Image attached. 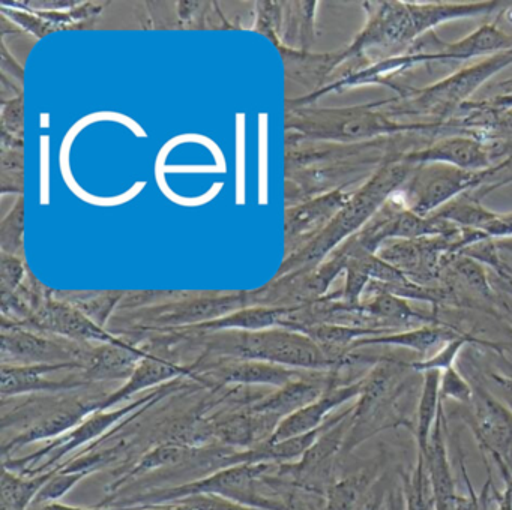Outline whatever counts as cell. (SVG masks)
<instances>
[{
    "instance_id": "obj_1",
    "label": "cell",
    "mask_w": 512,
    "mask_h": 510,
    "mask_svg": "<svg viewBox=\"0 0 512 510\" xmlns=\"http://www.w3.org/2000/svg\"><path fill=\"white\" fill-rule=\"evenodd\" d=\"M206 356L259 360L301 371H340L310 336L284 330L227 333L208 345Z\"/></svg>"
},
{
    "instance_id": "obj_2",
    "label": "cell",
    "mask_w": 512,
    "mask_h": 510,
    "mask_svg": "<svg viewBox=\"0 0 512 510\" xmlns=\"http://www.w3.org/2000/svg\"><path fill=\"white\" fill-rule=\"evenodd\" d=\"M184 378L164 384L157 389L149 390L145 395L137 396L134 401L122 405L118 410L95 411L91 416L86 417L80 425L71 429L67 434L49 441V444L41 447L37 452L25 456V458L4 459V468L14 471V473L23 474V476H37V474L47 473L62 464L65 456L73 453L74 450L83 446H91L98 438L103 437L107 431L118 425L128 414L137 413L148 405L157 404L164 398H169L173 393L181 390Z\"/></svg>"
},
{
    "instance_id": "obj_3",
    "label": "cell",
    "mask_w": 512,
    "mask_h": 510,
    "mask_svg": "<svg viewBox=\"0 0 512 510\" xmlns=\"http://www.w3.org/2000/svg\"><path fill=\"white\" fill-rule=\"evenodd\" d=\"M415 168V165L407 162L403 156L382 165L379 171L350 198L349 203L338 212L323 233L302 251L299 261L307 264L322 260L341 240L364 227L385 206L391 195L403 186Z\"/></svg>"
},
{
    "instance_id": "obj_4",
    "label": "cell",
    "mask_w": 512,
    "mask_h": 510,
    "mask_svg": "<svg viewBox=\"0 0 512 510\" xmlns=\"http://www.w3.org/2000/svg\"><path fill=\"white\" fill-rule=\"evenodd\" d=\"M109 393L100 390V392L88 393L83 396H67L65 393L62 395L53 393V395L46 396L43 410L38 414L37 419L28 428L20 431L16 437L5 441L2 446L4 459L11 458L14 452L28 444L44 440L52 441L67 434L71 429L80 425L86 417L100 410Z\"/></svg>"
},
{
    "instance_id": "obj_5",
    "label": "cell",
    "mask_w": 512,
    "mask_h": 510,
    "mask_svg": "<svg viewBox=\"0 0 512 510\" xmlns=\"http://www.w3.org/2000/svg\"><path fill=\"white\" fill-rule=\"evenodd\" d=\"M493 171H466L445 164L418 165L400 204L428 218L467 189L479 185Z\"/></svg>"
},
{
    "instance_id": "obj_6",
    "label": "cell",
    "mask_w": 512,
    "mask_h": 510,
    "mask_svg": "<svg viewBox=\"0 0 512 510\" xmlns=\"http://www.w3.org/2000/svg\"><path fill=\"white\" fill-rule=\"evenodd\" d=\"M367 8V26L341 57L355 56L368 48L380 50L388 57L398 56L421 38L410 2H373Z\"/></svg>"
},
{
    "instance_id": "obj_7",
    "label": "cell",
    "mask_w": 512,
    "mask_h": 510,
    "mask_svg": "<svg viewBox=\"0 0 512 510\" xmlns=\"http://www.w3.org/2000/svg\"><path fill=\"white\" fill-rule=\"evenodd\" d=\"M512 63L511 50L493 54L488 59L460 69L451 77L433 84V86L418 89L413 98V104L419 110L430 111V113H445L449 108L466 101L479 86L485 83L488 78L493 77L497 72L502 71Z\"/></svg>"
},
{
    "instance_id": "obj_8",
    "label": "cell",
    "mask_w": 512,
    "mask_h": 510,
    "mask_svg": "<svg viewBox=\"0 0 512 510\" xmlns=\"http://www.w3.org/2000/svg\"><path fill=\"white\" fill-rule=\"evenodd\" d=\"M94 348H83L76 342L44 338L34 333H4L2 365H70L85 366Z\"/></svg>"
},
{
    "instance_id": "obj_9",
    "label": "cell",
    "mask_w": 512,
    "mask_h": 510,
    "mask_svg": "<svg viewBox=\"0 0 512 510\" xmlns=\"http://www.w3.org/2000/svg\"><path fill=\"white\" fill-rule=\"evenodd\" d=\"M80 365H2L0 368V393L2 399L17 398L22 395H32V393H67L73 390H80L83 387H92V384L86 383L80 372L70 377L55 380L49 378V375L58 374V372L82 371Z\"/></svg>"
},
{
    "instance_id": "obj_10",
    "label": "cell",
    "mask_w": 512,
    "mask_h": 510,
    "mask_svg": "<svg viewBox=\"0 0 512 510\" xmlns=\"http://www.w3.org/2000/svg\"><path fill=\"white\" fill-rule=\"evenodd\" d=\"M511 48V35H506L494 24H484L466 38L451 42V44L440 41L433 32L427 33L424 38H419L409 50L427 54L428 62L446 63L466 62V60L484 56V54L493 56V54L502 53Z\"/></svg>"
},
{
    "instance_id": "obj_11",
    "label": "cell",
    "mask_w": 512,
    "mask_h": 510,
    "mask_svg": "<svg viewBox=\"0 0 512 510\" xmlns=\"http://www.w3.org/2000/svg\"><path fill=\"white\" fill-rule=\"evenodd\" d=\"M337 372H308L304 377L278 387L275 392L268 393L247 408L254 413L268 414L281 422L290 414L317 401L332 384L337 383Z\"/></svg>"
},
{
    "instance_id": "obj_12",
    "label": "cell",
    "mask_w": 512,
    "mask_h": 510,
    "mask_svg": "<svg viewBox=\"0 0 512 510\" xmlns=\"http://www.w3.org/2000/svg\"><path fill=\"white\" fill-rule=\"evenodd\" d=\"M364 386V377L349 384H340V381L332 384L317 401L311 402L307 407L301 408L296 413L290 414L281 420L268 443L289 440L298 435L307 434L320 428L329 419V413L346 404L350 399L359 398Z\"/></svg>"
},
{
    "instance_id": "obj_13",
    "label": "cell",
    "mask_w": 512,
    "mask_h": 510,
    "mask_svg": "<svg viewBox=\"0 0 512 510\" xmlns=\"http://www.w3.org/2000/svg\"><path fill=\"white\" fill-rule=\"evenodd\" d=\"M188 377H193L191 366L179 365L170 357L148 351L146 356L140 360L137 368L134 369L133 375L119 389L109 393L98 411L107 410L119 402L127 401L128 398L139 395L143 390L161 387L179 380V378Z\"/></svg>"
},
{
    "instance_id": "obj_14",
    "label": "cell",
    "mask_w": 512,
    "mask_h": 510,
    "mask_svg": "<svg viewBox=\"0 0 512 510\" xmlns=\"http://www.w3.org/2000/svg\"><path fill=\"white\" fill-rule=\"evenodd\" d=\"M472 401H476L479 437L496 456L505 479H511L506 464L512 461V413L481 390H473Z\"/></svg>"
},
{
    "instance_id": "obj_15",
    "label": "cell",
    "mask_w": 512,
    "mask_h": 510,
    "mask_svg": "<svg viewBox=\"0 0 512 510\" xmlns=\"http://www.w3.org/2000/svg\"><path fill=\"white\" fill-rule=\"evenodd\" d=\"M415 165L445 164L466 171L490 170V156L481 143L467 137H449L431 144L427 149L403 156Z\"/></svg>"
},
{
    "instance_id": "obj_16",
    "label": "cell",
    "mask_w": 512,
    "mask_h": 510,
    "mask_svg": "<svg viewBox=\"0 0 512 510\" xmlns=\"http://www.w3.org/2000/svg\"><path fill=\"white\" fill-rule=\"evenodd\" d=\"M145 348L119 342L94 348L91 357L80 371V377L88 384H103L107 381H127L133 375L140 360L146 356Z\"/></svg>"
},
{
    "instance_id": "obj_17",
    "label": "cell",
    "mask_w": 512,
    "mask_h": 510,
    "mask_svg": "<svg viewBox=\"0 0 512 510\" xmlns=\"http://www.w3.org/2000/svg\"><path fill=\"white\" fill-rule=\"evenodd\" d=\"M443 429H445V419H443L442 408H440L427 449L421 453L427 462L428 473H430L431 483H433L436 510H455L458 495L455 492L454 479H452Z\"/></svg>"
},
{
    "instance_id": "obj_18",
    "label": "cell",
    "mask_w": 512,
    "mask_h": 510,
    "mask_svg": "<svg viewBox=\"0 0 512 510\" xmlns=\"http://www.w3.org/2000/svg\"><path fill=\"white\" fill-rule=\"evenodd\" d=\"M460 333L454 332L449 327L422 326L418 329L404 330L398 333H386V335L371 336V338L359 339L352 350L367 347V345H397V347L409 348L421 354H427L431 348L437 345H446L454 339L460 338Z\"/></svg>"
},
{
    "instance_id": "obj_19",
    "label": "cell",
    "mask_w": 512,
    "mask_h": 510,
    "mask_svg": "<svg viewBox=\"0 0 512 510\" xmlns=\"http://www.w3.org/2000/svg\"><path fill=\"white\" fill-rule=\"evenodd\" d=\"M377 479V465H373L335 480L326 491L325 510H359Z\"/></svg>"
},
{
    "instance_id": "obj_20",
    "label": "cell",
    "mask_w": 512,
    "mask_h": 510,
    "mask_svg": "<svg viewBox=\"0 0 512 510\" xmlns=\"http://www.w3.org/2000/svg\"><path fill=\"white\" fill-rule=\"evenodd\" d=\"M41 323L53 332L61 333L71 339H97L104 344H119L121 339L112 338L109 333L95 326L88 318L83 317L67 306H52L41 314Z\"/></svg>"
},
{
    "instance_id": "obj_21",
    "label": "cell",
    "mask_w": 512,
    "mask_h": 510,
    "mask_svg": "<svg viewBox=\"0 0 512 510\" xmlns=\"http://www.w3.org/2000/svg\"><path fill=\"white\" fill-rule=\"evenodd\" d=\"M56 468L37 476H23L4 468L0 482L2 510H29L43 486L52 479Z\"/></svg>"
},
{
    "instance_id": "obj_22",
    "label": "cell",
    "mask_w": 512,
    "mask_h": 510,
    "mask_svg": "<svg viewBox=\"0 0 512 510\" xmlns=\"http://www.w3.org/2000/svg\"><path fill=\"white\" fill-rule=\"evenodd\" d=\"M424 384H422L421 398H419L418 416H416V438H418L419 452H425L428 441H430L431 432H433L434 423L439 416L442 408V395H440V378L442 372L427 371L424 372Z\"/></svg>"
},
{
    "instance_id": "obj_23",
    "label": "cell",
    "mask_w": 512,
    "mask_h": 510,
    "mask_svg": "<svg viewBox=\"0 0 512 510\" xmlns=\"http://www.w3.org/2000/svg\"><path fill=\"white\" fill-rule=\"evenodd\" d=\"M362 311L373 318V320L389 321L395 324H418L428 321L427 317L418 314L410 308L409 303L406 302L404 297L395 296V294L388 293V291L377 290L373 299L362 308Z\"/></svg>"
},
{
    "instance_id": "obj_24",
    "label": "cell",
    "mask_w": 512,
    "mask_h": 510,
    "mask_svg": "<svg viewBox=\"0 0 512 510\" xmlns=\"http://www.w3.org/2000/svg\"><path fill=\"white\" fill-rule=\"evenodd\" d=\"M239 300L236 297H217V299L194 300L187 305L175 306L161 314L160 323L179 324L194 323V321L209 320L220 317L224 312L236 306Z\"/></svg>"
},
{
    "instance_id": "obj_25",
    "label": "cell",
    "mask_w": 512,
    "mask_h": 510,
    "mask_svg": "<svg viewBox=\"0 0 512 510\" xmlns=\"http://www.w3.org/2000/svg\"><path fill=\"white\" fill-rule=\"evenodd\" d=\"M403 494L406 510H436L433 483L428 473L427 462L421 452L412 473L404 477Z\"/></svg>"
},
{
    "instance_id": "obj_26",
    "label": "cell",
    "mask_w": 512,
    "mask_h": 510,
    "mask_svg": "<svg viewBox=\"0 0 512 510\" xmlns=\"http://www.w3.org/2000/svg\"><path fill=\"white\" fill-rule=\"evenodd\" d=\"M280 312L272 309H250V311L238 312L230 317L220 318L206 324L209 329H239L242 332H257L277 323Z\"/></svg>"
},
{
    "instance_id": "obj_27",
    "label": "cell",
    "mask_w": 512,
    "mask_h": 510,
    "mask_svg": "<svg viewBox=\"0 0 512 510\" xmlns=\"http://www.w3.org/2000/svg\"><path fill=\"white\" fill-rule=\"evenodd\" d=\"M55 468L56 473L53 474L52 479L43 486V489H41L40 494L35 498L32 506L55 503V501L61 500V498H64L80 480L88 477V474L83 473V471H68L62 468L61 465Z\"/></svg>"
},
{
    "instance_id": "obj_28",
    "label": "cell",
    "mask_w": 512,
    "mask_h": 510,
    "mask_svg": "<svg viewBox=\"0 0 512 510\" xmlns=\"http://www.w3.org/2000/svg\"><path fill=\"white\" fill-rule=\"evenodd\" d=\"M467 341H469V338L461 335L460 338L443 345L442 350L437 351L430 359L422 360V362L409 363L410 369L415 372L446 371V369L454 366L457 354L460 353L461 348L464 347Z\"/></svg>"
},
{
    "instance_id": "obj_29",
    "label": "cell",
    "mask_w": 512,
    "mask_h": 510,
    "mask_svg": "<svg viewBox=\"0 0 512 510\" xmlns=\"http://www.w3.org/2000/svg\"><path fill=\"white\" fill-rule=\"evenodd\" d=\"M452 269L457 273L458 278L466 282L473 291L482 294V296H490L487 275H485L481 264L476 263V260L467 257V255H463V257H458L457 260L452 263Z\"/></svg>"
},
{
    "instance_id": "obj_30",
    "label": "cell",
    "mask_w": 512,
    "mask_h": 510,
    "mask_svg": "<svg viewBox=\"0 0 512 510\" xmlns=\"http://www.w3.org/2000/svg\"><path fill=\"white\" fill-rule=\"evenodd\" d=\"M440 395H442V398H451L458 402H472L473 389L452 366V368L442 372Z\"/></svg>"
},
{
    "instance_id": "obj_31",
    "label": "cell",
    "mask_w": 512,
    "mask_h": 510,
    "mask_svg": "<svg viewBox=\"0 0 512 510\" xmlns=\"http://www.w3.org/2000/svg\"><path fill=\"white\" fill-rule=\"evenodd\" d=\"M389 491H391V486L386 482V477H379L377 482L371 486L359 510H386V507H388Z\"/></svg>"
},
{
    "instance_id": "obj_32",
    "label": "cell",
    "mask_w": 512,
    "mask_h": 510,
    "mask_svg": "<svg viewBox=\"0 0 512 510\" xmlns=\"http://www.w3.org/2000/svg\"><path fill=\"white\" fill-rule=\"evenodd\" d=\"M23 276V267L20 261H17L14 257H4L2 261V284H4V291L16 288L19 284L20 279Z\"/></svg>"
},
{
    "instance_id": "obj_33",
    "label": "cell",
    "mask_w": 512,
    "mask_h": 510,
    "mask_svg": "<svg viewBox=\"0 0 512 510\" xmlns=\"http://www.w3.org/2000/svg\"><path fill=\"white\" fill-rule=\"evenodd\" d=\"M137 506L128 507H79V506H68V504L59 503H47L40 504V506H32L29 510H136Z\"/></svg>"
},
{
    "instance_id": "obj_34",
    "label": "cell",
    "mask_w": 512,
    "mask_h": 510,
    "mask_svg": "<svg viewBox=\"0 0 512 510\" xmlns=\"http://www.w3.org/2000/svg\"><path fill=\"white\" fill-rule=\"evenodd\" d=\"M136 510H196L187 503L158 504V506H137Z\"/></svg>"
},
{
    "instance_id": "obj_35",
    "label": "cell",
    "mask_w": 512,
    "mask_h": 510,
    "mask_svg": "<svg viewBox=\"0 0 512 510\" xmlns=\"http://www.w3.org/2000/svg\"><path fill=\"white\" fill-rule=\"evenodd\" d=\"M493 378L502 387L503 392H505L509 402V410H512V377H497V375H493Z\"/></svg>"
},
{
    "instance_id": "obj_36",
    "label": "cell",
    "mask_w": 512,
    "mask_h": 510,
    "mask_svg": "<svg viewBox=\"0 0 512 510\" xmlns=\"http://www.w3.org/2000/svg\"><path fill=\"white\" fill-rule=\"evenodd\" d=\"M503 125H505L506 129L512 131V110L509 111L508 114H506L505 119H503Z\"/></svg>"
},
{
    "instance_id": "obj_37",
    "label": "cell",
    "mask_w": 512,
    "mask_h": 510,
    "mask_svg": "<svg viewBox=\"0 0 512 510\" xmlns=\"http://www.w3.org/2000/svg\"><path fill=\"white\" fill-rule=\"evenodd\" d=\"M508 90H512V89H508ZM512 93V92H511Z\"/></svg>"
}]
</instances>
